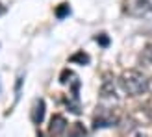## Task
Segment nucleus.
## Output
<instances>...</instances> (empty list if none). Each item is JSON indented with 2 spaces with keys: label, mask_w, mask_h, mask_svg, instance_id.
I'll use <instances>...</instances> for the list:
<instances>
[{
  "label": "nucleus",
  "mask_w": 152,
  "mask_h": 137,
  "mask_svg": "<svg viewBox=\"0 0 152 137\" xmlns=\"http://www.w3.org/2000/svg\"><path fill=\"white\" fill-rule=\"evenodd\" d=\"M148 87H150V89H152V82H150V83H148Z\"/></svg>",
  "instance_id": "9"
},
{
  "label": "nucleus",
  "mask_w": 152,
  "mask_h": 137,
  "mask_svg": "<svg viewBox=\"0 0 152 137\" xmlns=\"http://www.w3.org/2000/svg\"><path fill=\"white\" fill-rule=\"evenodd\" d=\"M126 9L130 15H135V17H143L147 13H152V6L148 0H130L126 6Z\"/></svg>",
  "instance_id": "2"
},
{
  "label": "nucleus",
  "mask_w": 152,
  "mask_h": 137,
  "mask_svg": "<svg viewBox=\"0 0 152 137\" xmlns=\"http://www.w3.org/2000/svg\"><path fill=\"white\" fill-rule=\"evenodd\" d=\"M43 117H45V102L39 100V102H35V106H34L32 120H34L35 124H39V122H43Z\"/></svg>",
  "instance_id": "4"
},
{
  "label": "nucleus",
  "mask_w": 152,
  "mask_h": 137,
  "mask_svg": "<svg viewBox=\"0 0 152 137\" xmlns=\"http://www.w3.org/2000/svg\"><path fill=\"white\" fill-rule=\"evenodd\" d=\"M96 41L106 47V44H108V37H104V34H102V35H98V37H96Z\"/></svg>",
  "instance_id": "8"
},
{
  "label": "nucleus",
  "mask_w": 152,
  "mask_h": 137,
  "mask_svg": "<svg viewBox=\"0 0 152 137\" xmlns=\"http://www.w3.org/2000/svg\"><path fill=\"white\" fill-rule=\"evenodd\" d=\"M67 13H69V6H67V4H63V7H59V9H58V17L61 19V17H65Z\"/></svg>",
  "instance_id": "7"
},
{
  "label": "nucleus",
  "mask_w": 152,
  "mask_h": 137,
  "mask_svg": "<svg viewBox=\"0 0 152 137\" xmlns=\"http://www.w3.org/2000/svg\"><path fill=\"white\" fill-rule=\"evenodd\" d=\"M141 59L147 65H152V44H147L145 47V50H143V54H141Z\"/></svg>",
  "instance_id": "5"
},
{
  "label": "nucleus",
  "mask_w": 152,
  "mask_h": 137,
  "mask_svg": "<svg viewBox=\"0 0 152 137\" xmlns=\"http://www.w3.org/2000/svg\"><path fill=\"white\" fill-rule=\"evenodd\" d=\"M0 91H2V85H0Z\"/></svg>",
  "instance_id": "10"
},
{
  "label": "nucleus",
  "mask_w": 152,
  "mask_h": 137,
  "mask_svg": "<svg viewBox=\"0 0 152 137\" xmlns=\"http://www.w3.org/2000/svg\"><path fill=\"white\" fill-rule=\"evenodd\" d=\"M71 61H72V63H82V65H86V63L89 61V58L83 54V52H78V54H74V56L71 58Z\"/></svg>",
  "instance_id": "6"
},
{
  "label": "nucleus",
  "mask_w": 152,
  "mask_h": 137,
  "mask_svg": "<svg viewBox=\"0 0 152 137\" xmlns=\"http://www.w3.org/2000/svg\"><path fill=\"white\" fill-rule=\"evenodd\" d=\"M67 130V120L61 117V115H54L50 119V126H48V132L50 135H61L63 132Z\"/></svg>",
  "instance_id": "3"
},
{
  "label": "nucleus",
  "mask_w": 152,
  "mask_h": 137,
  "mask_svg": "<svg viewBox=\"0 0 152 137\" xmlns=\"http://www.w3.org/2000/svg\"><path fill=\"white\" fill-rule=\"evenodd\" d=\"M121 87L124 89V93L137 96V95H143L148 89V80L139 71H126L121 76Z\"/></svg>",
  "instance_id": "1"
}]
</instances>
